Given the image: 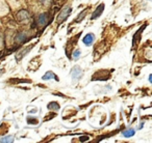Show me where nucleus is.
<instances>
[{"label":"nucleus","mask_w":152,"mask_h":143,"mask_svg":"<svg viewBox=\"0 0 152 143\" xmlns=\"http://www.w3.org/2000/svg\"><path fill=\"white\" fill-rule=\"evenodd\" d=\"M71 12H72V7H70V6L64 7V9L61 11V13H59L58 17H57V20H56L57 23L58 24L63 23V22L65 21L68 17H69V15L71 14Z\"/></svg>","instance_id":"1"},{"label":"nucleus","mask_w":152,"mask_h":143,"mask_svg":"<svg viewBox=\"0 0 152 143\" xmlns=\"http://www.w3.org/2000/svg\"><path fill=\"white\" fill-rule=\"evenodd\" d=\"M71 77L74 81H78L79 79L83 77V71L79 66H74L73 69H71Z\"/></svg>","instance_id":"2"},{"label":"nucleus","mask_w":152,"mask_h":143,"mask_svg":"<svg viewBox=\"0 0 152 143\" xmlns=\"http://www.w3.org/2000/svg\"><path fill=\"white\" fill-rule=\"evenodd\" d=\"M26 40H27V34L25 32H19L15 38V42L17 45L23 44V43L26 42Z\"/></svg>","instance_id":"3"},{"label":"nucleus","mask_w":152,"mask_h":143,"mask_svg":"<svg viewBox=\"0 0 152 143\" xmlns=\"http://www.w3.org/2000/svg\"><path fill=\"white\" fill-rule=\"evenodd\" d=\"M28 18H29V14H28L27 11H25V9H21L20 12H18L17 19L19 22H24L25 20H28Z\"/></svg>","instance_id":"4"},{"label":"nucleus","mask_w":152,"mask_h":143,"mask_svg":"<svg viewBox=\"0 0 152 143\" xmlns=\"http://www.w3.org/2000/svg\"><path fill=\"white\" fill-rule=\"evenodd\" d=\"M103 11H104V3H100V4L97 6V9H95V12H94V13H93V16H92V20L97 19V18H99L100 16L102 15V13H103Z\"/></svg>","instance_id":"5"},{"label":"nucleus","mask_w":152,"mask_h":143,"mask_svg":"<svg viewBox=\"0 0 152 143\" xmlns=\"http://www.w3.org/2000/svg\"><path fill=\"white\" fill-rule=\"evenodd\" d=\"M31 48H32V46H29V47H27V48H24V49H22V50H20L19 52L17 53V55H16V60L17 61L21 60V59L31 50Z\"/></svg>","instance_id":"6"},{"label":"nucleus","mask_w":152,"mask_h":143,"mask_svg":"<svg viewBox=\"0 0 152 143\" xmlns=\"http://www.w3.org/2000/svg\"><path fill=\"white\" fill-rule=\"evenodd\" d=\"M94 40H95V35H94L93 33H88V34H86V36L83 38V44L89 47L94 43Z\"/></svg>","instance_id":"7"},{"label":"nucleus","mask_w":152,"mask_h":143,"mask_svg":"<svg viewBox=\"0 0 152 143\" xmlns=\"http://www.w3.org/2000/svg\"><path fill=\"white\" fill-rule=\"evenodd\" d=\"M38 23L40 26H44L48 23V15L47 14H41L38 17Z\"/></svg>","instance_id":"8"},{"label":"nucleus","mask_w":152,"mask_h":143,"mask_svg":"<svg viewBox=\"0 0 152 143\" xmlns=\"http://www.w3.org/2000/svg\"><path fill=\"white\" fill-rule=\"evenodd\" d=\"M135 134V130H133V129H127V130L123 131L122 132V135L124 137H127V138H129V137H132L133 135Z\"/></svg>","instance_id":"9"},{"label":"nucleus","mask_w":152,"mask_h":143,"mask_svg":"<svg viewBox=\"0 0 152 143\" xmlns=\"http://www.w3.org/2000/svg\"><path fill=\"white\" fill-rule=\"evenodd\" d=\"M52 78L56 79V77L54 76V74H53L52 72H47L46 74H45L44 76L42 77V79H43V80H44V81L49 80V79H52Z\"/></svg>","instance_id":"10"},{"label":"nucleus","mask_w":152,"mask_h":143,"mask_svg":"<svg viewBox=\"0 0 152 143\" xmlns=\"http://www.w3.org/2000/svg\"><path fill=\"white\" fill-rule=\"evenodd\" d=\"M86 15H87V11H83L81 12L80 14H79V16L77 18H76L75 20H74V23H79L80 21H83V19L86 17Z\"/></svg>","instance_id":"11"},{"label":"nucleus","mask_w":152,"mask_h":143,"mask_svg":"<svg viewBox=\"0 0 152 143\" xmlns=\"http://www.w3.org/2000/svg\"><path fill=\"white\" fill-rule=\"evenodd\" d=\"M14 141V137L13 136H7V137H2V138L0 139V142H3V143H11Z\"/></svg>","instance_id":"12"},{"label":"nucleus","mask_w":152,"mask_h":143,"mask_svg":"<svg viewBox=\"0 0 152 143\" xmlns=\"http://www.w3.org/2000/svg\"><path fill=\"white\" fill-rule=\"evenodd\" d=\"M48 109H52V110H58L59 109V106L56 102H52V103H49L48 104Z\"/></svg>","instance_id":"13"},{"label":"nucleus","mask_w":152,"mask_h":143,"mask_svg":"<svg viewBox=\"0 0 152 143\" xmlns=\"http://www.w3.org/2000/svg\"><path fill=\"white\" fill-rule=\"evenodd\" d=\"M80 54H81L80 50H75V51L73 52V54H72V56H73V58H74V59H78V58H79V56H80Z\"/></svg>","instance_id":"14"},{"label":"nucleus","mask_w":152,"mask_h":143,"mask_svg":"<svg viewBox=\"0 0 152 143\" xmlns=\"http://www.w3.org/2000/svg\"><path fill=\"white\" fill-rule=\"evenodd\" d=\"M27 122L30 124H38V119L37 118H31V117H28L27 118Z\"/></svg>","instance_id":"15"},{"label":"nucleus","mask_w":152,"mask_h":143,"mask_svg":"<svg viewBox=\"0 0 152 143\" xmlns=\"http://www.w3.org/2000/svg\"><path fill=\"white\" fill-rule=\"evenodd\" d=\"M40 2L42 3L43 5H47V6H49L51 3V0H40Z\"/></svg>","instance_id":"16"},{"label":"nucleus","mask_w":152,"mask_h":143,"mask_svg":"<svg viewBox=\"0 0 152 143\" xmlns=\"http://www.w3.org/2000/svg\"><path fill=\"white\" fill-rule=\"evenodd\" d=\"M142 28H143V27H142ZM142 28L139 30V31H137V34H134V36H133V40H135V38H137V42H135V43H137L140 40L139 38H140V34H141V32H142Z\"/></svg>","instance_id":"17"},{"label":"nucleus","mask_w":152,"mask_h":143,"mask_svg":"<svg viewBox=\"0 0 152 143\" xmlns=\"http://www.w3.org/2000/svg\"><path fill=\"white\" fill-rule=\"evenodd\" d=\"M89 140V136H83L80 137V141L81 142H85V141H88Z\"/></svg>","instance_id":"18"},{"label":"nucleus","mask_w":152,"mask_h":143,"mask_svg":"<svg viewBox=\"0 0 152 143\" xmlns=\"http://www.w3.org/2000/svg\"><path fill=\"white\" fill-rule=\"evenodd\" d=\"M149 82H150V83L152 82V76H151V75L149 76Z\"/></svg>","instance_id":"19"}]
</instances>
